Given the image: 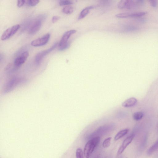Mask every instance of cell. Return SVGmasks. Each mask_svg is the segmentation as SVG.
Returning a JSON list of instances; mask_svg holds the SVG:
<instances>
[{
  "mask_svg": "<svg viewBox=\"0 0 158 158\" xmlns=\"http://www.w3.org/2000/svg\"><path fill=\"white\" fill-rule=\"evenodd\" d=\"M144 3L142 0H122L118 3L117 6L120 9L131 10L141 7Z\"/></svg>",
  "mask_w": 158,
  "mask_h": 158,
  "instance_id": "1",
  "label": "cell"
},
{
  "mask_svg": "<svg viewBox=\"0 0 158 158\" xmlns=\"http://www.w3.org/2000/svg\"><path fill=\"white\" fill-rule=\"evenodd\" d=\"M100 141V137H97L91 139L85 145L84 154L86 158H90L96 148Z\"/></svg>",
  "mask_w": 158,
  "mask_h": 158,
  "instance_id": "2",
  "label": "cell"
},
{
  "mask_svg": "<svg viewBox=\"0 0 158 158\" xmlns=\"http://www.w3.org/2000/svg\"><path fill=\"white\" fill-rule=\"evenodd\" d=\"M115 128L113 124L105 125L99 127L97 130L91 134L90 137L92 138L94 137L102 136L111 131Z\"/></svg>",
  "mask_w": 158,
  "mask_h": 158,
  "instance_id": "3",
  "label": "cell"
},
{
  "mask_svg": "<svg viewBox=\"0 0 158 158\" xmlns=\"http://www.w3.org/2000/svg\"><path fill=\"white\" fill-rule=\"evenodd\" d=\"M21 27L19 24L15 25L7 29L2 34L1 39L2 41H5L13 36Z\"/></svg>",
  "mask_w": 158,
  "mask_h": 158,
  "instance_id": "4",
  "label": "cell"
},
{
  "mask_svg": "<svg viewBox=\"0 0 158 158\" xmlns=\"http://www.w3.org/2000/svg\"><path fill=\"white\" fill-rule=\"evenodd\" d=\"M51 35L48 33L42 37L36 39L32 41L31 43L32 46L34 47H39L44 46L49 42Z\"/></svg>",
  "mask_w": 158,
  "mask_h": 158,
  "instance_id": "5",
  "label": "cell"
},
{
  "mask_svg": "<svg viewBox=\"0 0 158 158\" xmlns=\"http://www.w3.org/2000/svg\"><path fill=\"white\" fill-rule=\"evenodd\" d=\"M24 80L20 78H15L12 79L6 85L5 87V93H8L12 91L19 84L22 83Z\"/></svg>",
  "mask_w": 158,
  "mask_h": 158,
  "instance_id": "6",
  "label": "cell"
},
{
  "mask_svg": "<svg viewBox=\"0 0 158 158\" xmlns=\"http://www.w3.org/2000/svg\"><path fill=\"white\" fill-rule=\"evenodd\" d=\"M147 14L146 12H138L132 13H124L118 14L115 16L118 18L138 17H142Z\"/></svg>",
  "mask_w": 158,
  "mask_h": 158,
  "instance_id": "7",
  "label": "cell"
},
{
  "mask_svg": "<svg viewBox=\"0 0 158 158\" xmlns=\"http://www.w3.org/2000/svg\"><path fill=\"white\" fill-rule=\"evenodd\" d=\"M58 45V43H56L50 48L37 54L35 57V62L36 64H39L40 63L44 58L54 50L56 47Z\"/></svg>",
  "mask_w": 158,
  "mask_h": 158,
  "instance_id": "8",
  "label": "cell"
},
{
  "mask_svg": "<svg viewBox=\"0 0 158 158\" xmlns=\"http://www.w3.org/2000/svg\"><path fill=\"white\" fill-rule=\"evenodd\" d=\"M134 137V134H132L126 138L123 141L122 144L118 149L117 152V155H121L127 147L132 141Z\"/></svg>",
  "mask_w": 158,
  "mask_h": 158,
  "instance_id": "9",
  "label": "cell"
},
{
  "mask_svg": "<svg viewBox=\"0 0 158 158\" xmlns=\"http://www.w3.org/2000/svg\"><path fill=\"white\" fill-rule=\"evenodd\" d=\"M29 55V53L27 51L24 52L19 55L14 61L15 66L17 68L21 66L25 62Z\"/></svg>",
  "mask_w": 158,
  "mask_h": 158,
  "instance_id": "10",
  "label": "cell"
},
{
  "mask_svg": "<svg viewBox=\"0 0 158 158\" xmlns=\"http://www.w3.org/2000/svg\"><path fill=\"white\" fill-rule=\"evenodd\" d=\"M76 31L70 30L65 32L63 35L58 44V47H60L67 43L68 39L72 34L75 33Z\"/></svg>",
  "mask_w": 158,
  "mask_h": 158,
  "instance_id": "11",
  "label": "cell"
},
{
  "mask_svg": "<svg viewBox=\"0 0 158 158\" xmlns=\"http://www.w3.org/2000/svg\"><path fill=\"white\" fill-rule=\"evenodd\" d=\"M42 25V21L40 20L36 21L30 28L28 33L30 35H34L40 29Z\"/></svg>",
  "mask_w": 158,
  "mask_h": 158,
  "instance_id": "12",
  "label": "cell"
},
{
  "mask_svg": "<svg viewBox=\"0 0 158 158\" xmlns=\"http://www.w3.org/2000/svg\"><path fill=\"white\" fill-rule=\"evenodd\" d=\"M137 102V100L136 98L134 97L130 98L124 102L122 105L124 107H130L135 105Z\"/></svg>",
  "mask_w": 158,
  "mask_h": 158,
  "instance_id": "13",
  "label": "cell"
},
{
  "mask_svg": "<svg viewBox=\"0 0 158 158\" xmlns=\"http://www.w3.org/2000/svg\"><path fill=\"white\" fill-rule=\"evenodd\" d=\"M95 8L93 6H91L86 8L81 12L78 17V20H81L85 17L89 13L90 10L93 9Z\"/></svg>",
  "mask_w": 158,
  "mask_h": 158,
  "instance_id": "14",
  "label": "cell"
},
{
  "mask_svg": "<svg viewBox=\"0 0 158 158\" xmlns=\"http://www.w3.org/2000/svg\"><path fill=\"white\" fill-rule=\"evenodd\" d=\"M129 131L128 129H126L118 132L114 137L115 141H118L128 133Z\"/></svg>",
  "mask_w": 158,
  "mask_h": 158,
  "instance_id": "15",
  "label": "cell"
},
{
  "mask_svg": "<svg viewBox=\"0 0 158 158\" xmlns=\"http://www.w3.org/2000/svg\"><path fill=\"white\" fill-rule=\"evenodd\" d=\"M158 149V139L157 141L147 151L148 155H150Z\"/></svg>",
  "mask_w": 158,
  "mask_h": 158,
  "instance_id": "16",
  "label": "cell"
},
{
  "mask_svg": "<svg viewBox=\"0 0 158 158\" xmlns=\"http://www.w3.org/2000/svg\"><path fill=\"white\" fill-rule=\"evenodd\" d=\"M144 116V113L142 112H137L134 113L133 115V119L136 121L141 120Z\"/></svg>",
  "mask_w": 158,
  "mask_h": 158,
  "instance_id": "17",
  "label": "cell"
},
{
  "mask_svg": "<svg viewBox=\"0 0 158 158\" xmlns=\"http://www.w3.org/2000/svg\"><path fill=\"white\" fill-rule=\"evenodd\" d=\"M73 8L71 6H66L63 8L62 11L63 13L66 14H70L73 12Z\"/></svg>",
  "mask_w": 158,
  "mask_h": 158,
  "instance_id": "18",
  "label": "cell"
},
{
  "mask_svg": "<svg viewBox=\"0 0 158 158\" xmlns=\"http://www.w3.org/2000/svg\"><path fill=\"white\" fill-rule=\"evenodd\" d=\"M111 137H109L106 139L103 142L102 146L104 148H107L110 146L111 143Z\"/></svg>",
  "mask_w": 158,
  "mask_h": 158,
  "instance_id": "19",
  "label": "cell"
},
{
  "mask_svg": "<svg viewBox=\"0 0 158 158\" xmlns=\"http://www.w3.org/2000/svg\"><path fill=\"white\" fill-rule=\"evenodd\" d=\"M73 3V2L69 0H63L60 1L59 2V5L61 6H69Z\"/></svg>",
  "mask_w": 158,
  "mask_h": 158,
  "instance_id": "20",
  "label": "cell"
},
{
  "mask_svg": "<svg viewBox=\"0 0 158 158\" xmlns=\"http://www.w3.org/2000/svg\"><path fill=\"white\" fill-rule=\"evenodd\" d=\"M83 153L81 148L77 149L76 151V158H84Z\"/></svg>",
  "mask_w": 158,
  "mask_h": 158,
  "instance_id": "21",
  "label": "cell"
},
{
  "mask_svg": "<svg viewBox=\"0 0 158 158\" xmlns=\"http://www.w3.org/2000/svg\"><path fill=\"white\" fill-rule=\"evenodd\" d=\"M40 1L39 0H29L28 1V4L31 6H34L37 5Z\"/></svg>",
  "mask_w": 158,
  "mask_h": 158,
  "instance_id": "22",
  "label": "cell"
},
{
  "mask_svg": "<svg viewBox=\"0 0 158 158\" xmlns=\"http://www.w3.org/2000/svg\"><path fill=\"white\" fill-rule=\"evenodd\" d=\"M70 44L69 43H67L66 44L63 45V46L58 47V50L60 51H63L65 50L68 48L70 46Z\"/></svg>",
  "mask_w": 158,
  "mask_h": 158,
  "instance_id": "23",
  "label": "cell"
},
{
  "mask_svg": "<svg viewBox=\"0 0 158 158\" xmlns=\"http://www.w3.org/2000/svg\"><path fill=\"white\" fill-rule=\"evenodd\" d=\"M149 3L151 6L154 8H156L158 6V2L157 1H150Z\"/></svg>",
  "mask_w": 158,
  "mask_h": 158,
  "instance_id": "24",
  "label": "cell"
},
{
  "mask_svg": "<svg viewBox=\"0 0 158 158\" xmlns=\"http://www.w3.org/2000/svg\"><path fill=\"white\" fill-rule=\"evenodd\" d=\"M26 1L22 0V1H18L17 2V6L19 8L25 4Z\"/></svg>",
  "mask_w": 158,
  "mask_h": 158,
  "instance_id": "25",
  "label": "cell"
},
{
  "mask_svg": "<svg viewBox=\"0 0 158 158\" xmlns=\"http://www.w3.org/2000/svg\"><path fill=\"white\" fill-rule=\"evenodd\" d=\"M60 18V17L58 16H55L53 17L52 21L53 23H54L58 21Z\"/></svg>",
  "mask_w": 158,
  "mask_h": 158,
  "instance_id": "26",
  "label": "cell"
},
{
  "mask_svg": "<svg viewBox=\"0 0 158 158\" xmlns=\"http://www.w3.org/2000/svg\"><path fill=\"white\" fill-rule=\"evenodd\" d=\"M127 158V157H124V158Z\"/></svg>",
  "mask_w": 158,
  "mask_h": 158,
  "instance_id": "27",
  "label": "cell"
},
{
  "mask_svg": "<svg viewBox=\"0 0 158 158\" xmlns=\"http://www.w3.org/2000/svg\"></svg>",
  "mask_w": 158,
  "mask_h": 158,
  "instance_id": "28",
  "label": "cell"
}]
</instances>
